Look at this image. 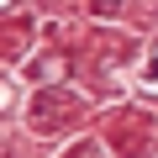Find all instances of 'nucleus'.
Wrapping results in <instances>:
<instances>
[{
	"instance_id": "obj_1",
	"label": "nucleus",
	"mask_w": 158,
	"mask_h": 158,
	"mask_svg": "<svg viewBox=\"0 0 158 158\" xmlns=\"http://www.w3.org/2000/svg\"><path fill=\"white\" fill-rule=\"evenodd\" d=\"M63 158H111V153H106L100 142H79V148H74V153H63Z\"/></svg>"
}]
</instances>
